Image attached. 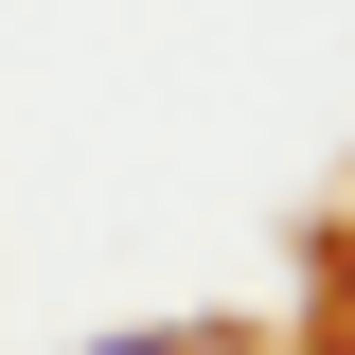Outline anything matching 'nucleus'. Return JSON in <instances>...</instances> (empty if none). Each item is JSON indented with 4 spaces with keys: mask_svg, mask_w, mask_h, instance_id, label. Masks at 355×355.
I'll list each match as a JSON object with an SVG mask.
<instances>
[{
    "mask_svg": "<svg viewBox=\"0 0 355 355\" xmlns=\"http://www.w3.org/2000/svg\"><path fill=\"white\" fill-rule=\"evenodd\" d=\"M107 355H196V338H107Z\"/></svg>",
    "mask_w": 355,
    "mask_h": 355,
    "instance_id": "f257e3e1",
    "label": "nucleus"
}]
</instances>
